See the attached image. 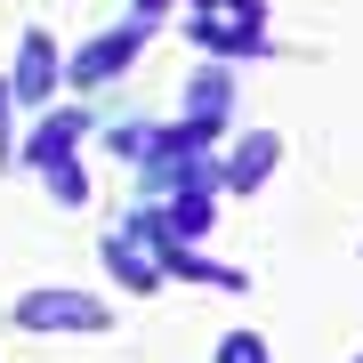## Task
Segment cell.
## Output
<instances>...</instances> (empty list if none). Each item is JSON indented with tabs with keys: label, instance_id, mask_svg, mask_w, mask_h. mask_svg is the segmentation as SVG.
<instances>
[{
	"label": "cell",
	"instance_id": "obj_1",
	"mask_svg": "<svg viewBox=\"0 0 363 363\" xmlns=\"http://www.w3.org/2000/svg\"><path fill=\"white\" fill-rule=\"evenodd\" d=\"M16 323L25 331H105L113 315H105V298H89V291H25L16 298Z\"/></svg>",
	"mask_w": 363,
	"mask_h": 363
},
{
	"label": "cell",
	"instance_id": "obj_2",
	"mask_svg": "<svg viewBox=\"0 0 363 363\" xmlns=\"http://www.w3.org/2000/svg\"><path fill=\"white\" fill-rule=\"evenodd\" d=\"M259 0H210V16L194 25L202 49H226V57H250V49H267V33H259Z\"/></svg>",
	"mask_w": 363,
	"mask_h": 363
},
{
	"label": "cell",
	"instance_id": "obj_3",
	"mask_svg": "<svg viewBox=\"0 0 363 363\" xmlns=\"http://www.w3.org/2000/svg\"><path fill=\"white\" fill-rule=\"evenodd\" d=\"M274 162H283V138H274V130H250V138H234V154L218 162V186H226V194H259Z\"/></svg>",
	"mask_w": 363,
	"mask_h": 363
},
{
	"label": "cell",
	"instance_id": "obj_4",
	"mask_svg": "<svg viewBox=\"0 0 363 363\" xmlns=\"http://www.w3.org/2000/svg\"><path fill=\"white\" fill-rule=\"evenodd\" d=\"M138 40H145V25H121V33H105V40H89V49L73 57V81L81 89H97V81H113V73H130V57H138Z\"/></svg>",
	"mask_w": 363,
	"mask_h": 363
},
{
	"label": "cell",
	"instance_id": "obj_5",
	"mask_svg": "<svg viewBox=\"0 0 363 363\" xmlns=\"http://www.w3.org/2000/svg\"><path fill=\"white\" fill-rule=\"evenodd\" d=\"M9 89L25 97V105H40L57 89V40L49 33H25V49H16V73H9Z\"/></svg>",
	"mask_w": 363,
	"mask_h": 363
},
{
	"label": "cell",
	"instance_id": "obj_6",
	"mask_svg": "<svg viewBox=\"0 0 363 363\" xmlns=\"http://www.w3.org/2000/svg\"><path fill=\"white\" fill-rule=\"evenodd\" d=\"M73 145H81V113H49V121L33 130L25 162H33V169H65V154H73Z\"/></svg>",
	"mask_w": 363,
	"mask_h": 363
},
{
	"label": "cell",
	"instance_id": "obj_7",
	"mask_svg": "<svg viewBox=\"0 0 363 363\" xmlns=\"http://www.w3.org/2000/svg\"><path fill=\"white\" fill-rule=\"evenodd\" d=\"M105 267H113L130 291H162V259H145V250L130 242V234H121V242H105Z\"/></svg>",
	"mask_w": 363,
	"mask_h": 363
},
{
	"label": "cell",
	"instance_id": "obj_8",
	"mask_svg": "<svg viewBox=\"0 0 363 363\" xmlns=\"http://www.w3.org/2000/svg\"><path fill=\"white\" fill-rule=\"evenodd\" d=\"M218 363H267V339L259 331H226L218 339Z\"/></svg>",
	"mask_w": 363,
	"mask_h": 363
},
{
	"label": "cell",
	"instance_id": "obj_9",
	"mask_svg": "<svg viewBox=\"0 0 363 363\" xmlns=\"http://www.w3.org/2000/svg\"><path fill=\"white\" fill-rule=\"evenodd\" d=\"M49 178H57V202H81V194H89V186H81V169L65 162V169H49Z\"/></svg>",
	"mask_w": 363,
	"mask_h": 363
},
{
	"label": "cell",
	"instance_id": "obj_10",
	"mask_svg": "<svg viewBox=\"0 0 363 363\" xmlns=\"http://www.w3.org/2000/svg\"><path fill=\"white\" fill-rule=\"evenodd\" d=\"M9 105H16V89H9V81H0V169L16 162V154H9Z\"/></svg>",
	"mask_w": 363,
	"mask_h": 363
},
{
	"label": "cell",
	"instance_id": "obj_11",
	"mask_svg": "<svg viewBox=\"0 0 363 363\" xmlns=\"http://www.w3.org/2000/svg\"><path fill=\"white\" fill-rule=\"evenodd\" d=\"M169 9V0H138V25H154V16Z\"/></svg>",
	"mask_w": 363,
	"mask_h": 363
},
{
	"label": "cell",
	"instance_id": "obj_12",
	"mask_svg": "<svg viewBox=\"0 0 363 363\" xmlns=\"http://www.w3.org/2000/svg\"><path fill=\"white\" fill-rule=\"evenodd\" d=\"M355 363H363V355H355Z\"/></svg>",
	"mask_w": 363,
	"mask_h": 363
}]
</instances>
